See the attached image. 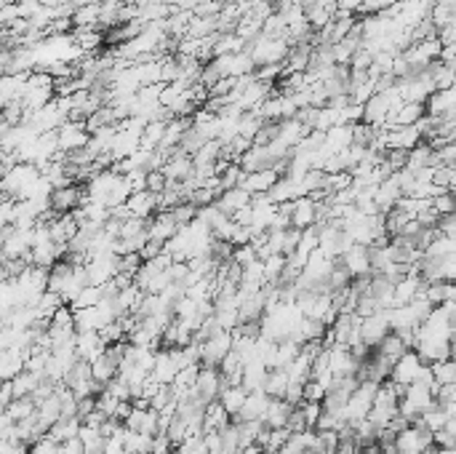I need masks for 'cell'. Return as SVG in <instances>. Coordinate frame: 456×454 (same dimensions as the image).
<instances>
[{
	"label": "cell",
	"mask_w": 456,
	"mask_h": 454,
	"mask_svg": "<svg viewBox=\"0 0 456 454\" xmlns=\"http://www.w3.org/2000/svg\"><path fill=\"white\" fill-rule=\"evenodd\" d=\"M400 195H403V190H400V179H398V171H395V174H389L387 179H382L373 187V206H376L379 214H385L398 203Z\"/></svg>",
	"instance_id": "9"
},
{
	"label": "cell",
	"mask_w": 456,
	"mask_h": 454,
	"mask_svg": "<svg viewBox=\"0 0 456 454\" xmlns=\"http://www.w3.org/2000/svg\"><path fill=\"white\" fill-rule=\"evenodd\" d=\"M286 428L291 433H302V430H307V422H304V414L299 406L291 409V414H288V419H286Z\"/></svg>",
	"instance_id": "43"
},
{
	"label": "cell",
	"mask_w": 456,
	"mask_h": 454,
	"mask_svg": "<svg viewBox=\"0 0 456 454\" xmlns=\"http://www.w3.org/2000/svg\"><path fill=\"white\" fill-rule=\"evenodd\" d=\"M14 401V390H11V380H0V409H6Z\"/></svg>",
	"instance_id": "50"
},
{
	"label": "cell",
	"mask_w": 456,
	"mask_h": 454,
	"mask_svg": "<svg viewBox=\"0 0 456 454\" xmlns=\"http://www.w3.org/2000/svg\"><path fill=\"white\" fill-rule=\"evenodd\" d=\"M246 387L243 385H224L219 390V398L217 401L221 403V409L230 414V417H237V412L243 409V401H246Z\"/></svg>",
	"instance_id": "22"
},
{
	"label": "cell",
	"mask_w": 456,
	"mask_h": 454,
	"mask_svg": "<svg viewBox=\"0 0 456 454\" xmlns=\"http://www.w3.org/2000/svg\"><path fill=\"white\" fill-rule=\"evenodd\" d=\"M435 454H456L454 449H438V446H435Z\"/></svg>",
	"instance_id": "55"
},
{
	"label": "cell",
	"mask_w": 456,
	"mask_h": 454,
	"mask_svg": "<svg viewBox=\"0 0 456 454\" xmlns=\"http://www.w3.org/2000/svg\"><path fill=\"white\" fill-rule=\"evenodd\" d=\"M323 396H326V387L321 382H315V380H307L304 382V393H302V401H323Z\"/></svg>",
	"instance_id": "40"
},
{
	"label": "cell",
	"mask_w": 456,
	"mask_h": 454,
	"mask_svg": "<svg viewBox=\"0 0 456 454\" xmlns=\"http://www.w3.org/2000/svg\"><path fill=\"white\" fill-rule=\"evenodd\" d=\"M99 299H101V286H85V289H81V294L69 302V308L72 310L94 308V305H99Z\"/></svg>",
	"instance_id": "35"
},
{
	"label": "cell",
	"mask_w": 456,
	"mask_h": 454,
	"mask_svg": "<svg viewBox=\"0 0 456 454\" xmlns=\"http://www.w3.org/2000/svg\"><path fill=\"white\" fill-rule=\"evenodd\" d=\"M88 131H85L83 121H65L56 128V144L62 153H75V150H83L88 144Z\"/></svg>",
	"instance_id": "3"
},
{
	"label": "cell",
	"mask_w": 456,
	"mask_h": 454,
	"mask_svg": "<svg viewBox=\"0 0 456 454\" xmlns=\"http://www.w3.org/2000/svg\"><path fill=\"white\" fill-rule=\"evenodd\" d=\"M430 118H451L454 115V88H438L427 99Z\"/></svg>",
	"instance_id": "20"
},
{
	"label": "cell",
	"mask_w": 456,
	"mask_h": 454,
	"mask_svg": "<svg viewBox=\"0 0 456 454\" xmlns=\"http://www.w3.org/2000/svg\"><path fill=\"white\" fill-rule=\"evenodd\" d=\"M35 414V401L27 396V398H14V401L6 406V417L11 422H19V419H27Z\"/></svg>",
	"instance_id": "31"
},
{
	"label": "cell",
	"mask_w": 456,
	"mask_h": 454,
	"mask_svg": "<svg viewBox=\"0 0 456 454\" xmlns=\"http://www.w3.org/2000/svg\"><path fill=\"white\" fill-rule=\"evenodd\" d=\"M422 358L416 355V350H405L403 355L392 364L389 369V380L398 385H411L416 380V374H419V369H422Z\"/></svg>",
	"instance_id": "7"
},
{
	"label": "cell",
	"mask_w": 456,
	"mask_h": 454,
	"mask_svg": "<svg viewBox=\"0 0 456 454\" xmlns=\"http://www.w3.org/2000/svg\"><path fill=\"white\" fill-rule=\"evenodd\" d=\"M14 225V201H0V230Z\"/></svg>",
	"instance_id": "48"
},
{
	"label": "cell",
	"mask_w": 456,
	"mask_h": 454,
	"mask_svg": "<svg viewBox=\"0 0 456 454\" xmlns=\"http://www.w3.org/2000/svg\"><path fill=\"white\" fill-rule=\"evenodd\" d=\"M104 342H101L99 332H75V355L78 361H96L104 353Z\"/></svg>",
	"instance_id": "11"
},
{
	"label": "cell",
	"mask_w": 456,
	"mask_h": 454,
	"mask_svg": "<svg viewBox=\"0 0 456 454\" xmlns=\"http://www.w3.org/2000/svg\"><path fill=\"white\" fill-rule=\"evenodd\" d=\"M278 179H280V176H278L275 169H262V171H248V174H243L237 187H243V190L251 192V195H262V192L270 190Z\"/></svg>",
	"instance_id": "15"
},
{
	"label": "cell",
	"mask_w": 456,
	"mask_h": 454,
	"mask_svg": "<svg viewBox=\"0 0 456 454\" xmlns=\"http://www.w3.org/2000/svg\"><path fill=\"white\" fill-rule=\"evenodd\" d=\"M160 251H163V244H160V241H152V238H147V244L142 246L136 254H139V260H142V262H147V260H155Z\"/></svg>",
	"instance_id": "44"
},
{
	"label": "cell",
	"mask_w": 456,
	"mask_h": 454,
	"mask_svg": "<svg viewBox=\"0 0 456 454\" xmlns=\"http://www.w3.org/2000/svg\"><path fill=\"white\" fill-rule=\"evenodd\" d=\"M416 355L422 358V364H435V361H446L454 353V339H419L416 342Z\"/></svg>",
	"instance_id": "10"
},
{
	"label": "cell",
	"mask_w": 456,
	"mask_h": 454,
	"mask_svg": "<svg viewBox=\"0 0 456 454\" xmlns=\"http://www.w3.org/2000/svg\"><path fill=\"white\" fill-rule=\"evenodd\" d=\"M446 403H456V382L438 385V390H435V406H446Z\"/></svg>",
	"instance_id": "41"
},
{
	"label": "cell",
	"mask_w": 456,
	"mask_h": 454,
	"mask_svg": "<svg viewBox=\"0 0 456 454\" xmlns=\"http://www.w3.org/2000/svg\"><path fill=\"white\" fill-rule=\"evenodd\" d=\"M78 441L83 444L85 454H94V452H101V446H104V438H101L99 428H88L81 422V433H78Z\"/></svg>",
	"instance_id": "32"
},
{
	"label": "cell",
	"mask_w": 456,
	"mask_h": 454,
	"mask_svg": "<svg viewBox=\"0 0 456 454\" xmlns=\"http://www.w3.org/2000/svg\"><path fill=\"white\" fill-rule=\"evenodd\" d=\"M430 371H432V377H435V382H438V385L456 382V367H454V361H451V358L430 364Z\"/></svg>",
	"instance_id": "34"
},
{
	"label": "cell",
	"mask_w": 456,
	"mask_h": 454,
	"mask_svg": "<svg viewBox=\"0 0 456 454\" xmlns=\"http://www.w3.org/2000/svg\"><path fill=\"white\" fill-rule=\"evenodd\" d=\"M62 454H85V449L78 438H69V441L62 444Z\"/></svg>",
	"instance_id": "52"
},
{
	"label": "cell",
	"mask_w": 456,
	"mask_h": 454,
	"mask_svg": "<svg viewBox=\"0 0 456 454\" xmlns=\"http://www.w3.org/2000/svg\"><path fill=\"white\" fill-rule=\"evenodd\" d=\"M126 206H128V211H131V217L147 222L152 214L158 211V195H155V192H147V190L131 192L128 201H126Z\"/></svg>",
	"instance_id": "16"
},
{
	"label": "cell",
	"mask_w": 456,
	"mask_h": 454,
	"mask_svg": "<svg viewBox=\"0 0 456 454\" xmlns=\"http://www.w3.org/2000/svg\"><path fill=\"white\" fill-rule=\"evenodd\" d=\"M230 422H233V417L221 409L219 401H211V403H205V406H203V433H211V430L221 433Z\"/></svg>",
	"instance_id": "21"
},
{
	"label": "cell",
	"mask_w": 456,
	"mask_h": 454,
	"mask_svg": "<svg viewBox=\"0 0 456 454\" xmlns=\"http://www.w3.org/2000/svg\"><path fill=\"white\" fill-rule=\"evenodd\" d=\"M454 249H456L454 238H448V235H435V238L427 244V249H424L422 254L424 257H446V254H454Z\"/></svg>",
	"instance_id": "33"
},
{
	"label": "cell",
	"mask_w": 456,
	"mask_h": 454,
	"mask_svg": "<svg viewBox=\"0 0 456 454\" xmlns=\"http://www.w3.org/2000/svg\"><path fill=\"white\" fill-rule=\"evenodd\" d=\"M237 454H264V449H262L259 444H248V446H240Z\"/></svg>",
	"instance_id": "53"
},
{
	"label": "cell",
	"mask_w": 456,
	"mask_h": 454,
	"mask_svg": "<svg viewBox=\"0 0 456 454\" xmlns=\"http://www.w3.org/2000/svg\"><path fill=\"white\" fill-rule=\"evenodd\" d=\"M283 270H286V257L283 254H270L267 260H262V278H264V283L278 286Z\"/></svg>",
	"instance_id": "30"
},
{
	"label": "cell",
	"mask_w": 456,
	"mask_h": 454,
	"mask_svg": "<svg viewBox=\"0 0 456 454\" xmlns=\"http://www.w3.org/2000/svg\"><path fill=\"white\" fill-rule=\"evenodd\" d=\"M139 264H142L139 254H123V257H118V273H126V276L134 278V273L139 270Z\"/></svg>",
	"instance_id": "42"
},
{
	"label": "cell",
	"mask_w": 456,
	"mask_h": 454,
	"mask_svg": "<svg viewBox=\"0 0 456 454\" xmlns=\"http://www.w3.org/2000/svg\"><path fill=\"white\" fill-rule=\"evenodd\" d=\"M85 198H88V195H85L83 187H78V185H65V187H53V190H51L49 206H51V211H56V214H69L72 209H78Z\"/></svg>",
	"instance_id": "6"
},
{
	"label": "cell",
	"mask_w": 456,
	"mask_h": 454,
	"mask_svg": "<svg viewBox=\"0 0 456 454\" xmlns=\"http://www.w3.org/2000/svg\"><path fill=\"white\" fill-rule=\"evenodd\" d=\"M94 454H104V452H94Z\"/></svg>",
	"instance_id": "56"
},
{
	"label": "cell",
	"mask_w": 456,
	"mask_h": 454,
	"mask_svg": "<svg viewBox=\"0 0 456 454\" xmlns=\"http://www.w3.org/2000/svg\"><path fill=\"white\" fill-rule=\"evenodd\" d=\"M302 393H304L302 382H291V380H288L286 393H283V401H288L291 406H299V403H302Z\"/></svg>",
	"instance_id": "45"
},
{
	"label": "cell",
	"mask_w": 456,
	"mask_h": 454,
	"mask_svg": "<svg viewBox=\"0 0 456 454\" xmlns=\"http://www.w3.org/2000/svg\"><path fill=\"white\" fill-rule=\"evenodd\" d=\"M176 364H174V358H171V350H155V367H152L150 377L155 382L160 385H171L174 382V377H176Z\"/></svg>",
	"instance_id": "19"
},
{
	"label": "cell",
	"mask_w": 456,
	"mask_h": 454,
	"mask_svg": "<svg viewBox=\"0 0 456 454\" xmlns=\"http://www.w3.org/2000/svg\"><path fill=\"white\" fill-rule=\"evenodd\" d=\"M267 371H270V369L264 367L259 358H251L248 364H243L240 385H243L246 390H262V385H264V377H267Z\"/></svg>",
	"instance_id": "25"
},
{
	"label": "cell",
	"mask_w": 456,
	"mask_h": 454,
	"mask_svg": "<svg viewBox=\"0 0 456 454\" xmlns=\"http://www.w3.org/2000/svg\"><path fill=\"white\" fill-rule=\"evenodd\" d=\"M176 230H179V225H176V219L171 217V211H158L150 222H147V238L166 244Z\"/></svg>",
	"instance_id": "18"
},
{
	"label": "cell",
	"mask_w": 456,
	"mask_h": 454,
	"mask_svg": "<svg viewBox=\"0 0 456 454\" xmlns=\"http://www.w3.org/2000/svg\"><path fill=\"white\" fill-rule=\"evenodd\" d=\"M339 264L350 273V278H360V276H371V257H369V246L353 244L341 257Z\"/></svg>",
	"instance_id": "5"
},
{
	"label": "cell",
	"mask_w": 456,
	"mask_h": 454,
	"mask_svg": "<svg viewBox=\"0 0 456 454\" xmlns=\"http://www.w3.org/2000/svg\"><path fill=\"white\" fill-rule=\"evenodd\" d=\"M291 403L283 401V398H270V403H267V409H264V417H262V425L264 428H270V430H275V428H286V419L288 414H291Z\"/></svg>",
	"instance_id": "23"
},
{
	"label": "cell",
	"mask_w": 456,
	"mask_h": 454,
	"mask_svg": "<svg viewBox=\"0 0 456 454\" xmlns=\"http://www.w3.org/2000/svg\"><path fill=\"white\" fill-rule=\"evenodd\" d=\"M286 385H288L286 369H270V371H267V377H264V385H262V390H264L270 398H283V393H286Z\"/></svg>",
	"instance_id": "28"
},
{
	"label": "cell",
	"mask_w": 456,
	"mask_h": 454,
	"mask_svg": "<svg viewBox=\"0 0 456 454\" xmlns=\"http://www.w3.org/2000/svg\"><path fill=\"white\" fill-rule=\"evenodd\" d=\"M424 297L430 299V305H432V308H438V305H443V302L454 299V283H448V280H435V283H427V286H424Z\"/></svg>",
	"instance_id": "29"
},
{
	"label": "cell",
	"mask_w": 456,
	"mask_h": 454,
	"mask_svg": "<svg viewBox=\"0 0 456 454\" xmlns=\"http://www.w3.org/2000/svg\"><path fill=\"white\" fill-rule=\"evenodd\" d=\"M142 3H152V6H171V3H176V0H142Z\"/></svg>",
	"instance_id": "54"
},
{
	"label": "cell",
	"mask_w": 456,
	"mask_h": 454,
	"mask_svg": "<svg viewBox=\"0 0 456 454\" xmlns=\"http://www.w3.org/2000/svg\"><path fill=\"white\" fill-rule=\"evenodd\" d=\"M40 374H33V371H19L17 377L11 380V390H14V398H27L33 396L35 387L40 385Z\"/></svg>",
	"instance_id": "27"
},
{
	"label": "cell",
	"mask_w": 456,
	"mask_h": 454,
	"mask_svg": "<svg viewBox=\"0 0 456 454\" xmlns=\"http://www.w3.org/2000/svg\"><path fill=\"white\" fill-rule=\"evenodd\" d=\"M387 334H389V323H387V315H385V310L360 318V342H363L369 350L376 348V345H379Z\"/></svg>",
	"instance_id": "4"
},
{
	"label": "cell",
	"mask_w": 456,
	"mask_h": 454,
	"mask_svg": "<svg viewBox=\"0 0 456 454\" xmlns=\"http://www.w3.org/2000/svg\"><path fill=\"white\" fill-rule=\"evenodd\" d=\"M171 449H174V444L169 441L166 433H160V436L152 438V452L150 454H169Z\"/></svg>",
	"instance_id": "49"
},
{
	"label": "cell",
	"mask_w": 456,
	"mask_h": 454,
	"mask_svg": "<svg viewBox=\"0 0 456 454\" xmlns=\"http://www.w3.org/2000/svg\"><path fill=\"white\" fill-rule=\"evenodd\" d=\"M299 409H302L307 428H312V430H315V422H318V417H321L323 406L318 401H302V403H299Z\"/></svg>",
	"instance_id": "38"
},
{
	"label": "cell",
	"mask_w": 456,
	"mask_h": 454,
	"mask_svg": "<svg viewBox=\"0 0 456 454\" xmlns=\"http://www.w3.org/2000/svg\"><path fill=\"white\" fill-rule=\"evenodd\" d=\"M169 401H171L169 385H160V390H158V393H155V396L150 398V409H152V412H160V409H163V406H166Z\"/></svg>",
	"instance_id": "47"
},
{
	"label": "cell",
	"mask_w": 456,
	"mask_h": 454,
	"mask_svg": "<svg viewBox=\"0 0 456 454\" xmlns=\"http://www.w3.org/2000/svg\"><path fill=\"white\" fill-rule=\"evenodd\" d=\"M357 367H360V361L355 358L350 348H344V345L328 348V369H331L334 380H339V377H353V374H357Z\"/></svg>",
	"instance_id": "8"
},
{
	"label": "cell",
	"mask_w": 456,
	"mask_h": 454,
	"mask_svg": "<svg viewBox=\"0 0 456 454\" xmlns=\"http://www.w3.org/2000/svg\"><path fill=\"white\" fill-rule=\"evenodd\" d=\"M94 412V396H88V398H78V409H75V417L83 419L88 417Z\"/></svg>",
	"instance_id": "51"
},
{
	"label": "cell",
	"mask_w": 456,
	"mask_h": 454,
	"mask_svg": "<svg viewBox=\"0 0 456 454\" xmlns=\"http://www.w3.org/2000/svg\"><path fill=\"white\" fill-rule=\"evenodd\" d=\"M78 433H81V419L78 417H59L49 428V436L59 444H65L69 438H78Z\"/></svg>",
	"instance_id": "26"
},
{
	"label": "cell",
	"mask_w": 456,
	"mask_h": 454,
	"mask_svg": "<svg viewBox=\"0 0 456 454\" xmlns=\"http://www.w3.org/2000/svg\"><path fill=\"white\" fill-rule=\"evenodd\" d=\"M318 219V201H312L310 195L291 201V227L304 230V227H312Z\"/></svg>",
	"instance_id": "12"
},
{
	"label": "cell",
	"mask_w": 456,
	"mask_h": 454,
	"mask_svg": "<svg viewBox=\"0 0 456 454\" xmlns=\"http://www.w3.org/2000/svg\"><path fill=\"white\" fill-rule=\"evenodd\" d=\"M430 203H432V209H435L438 217H443V214H454V195H451V190L432 195Z\"/></svg>",
	"instance_id": "37"
},
{
	"label": "cell",
	"mask_w": 456,
	"mask_h": 454,
	"mask_svg": "<svg viewBox=\"0 0 456 454\" xmlns=\"http://www.w3.org/2000/svg\"><path fill=\"white\" fill-rule=\"evenodd\" d=\"M376 387H379V382L363 380V382H357V387L350 393V398L344 401L341 414H344V419H347V425H350V428H353L355 422H360V419L369 417L371 403H373V396H376Z\"/></svg>",
	"instance_id": "1"
},
{
	"label": "cell",
	"mask_w": 456,
	"mask_h": 454,
	"mask_svg": "<svg viewBox=\"0 0 456 454\" xmlns=\"http://www.w3.org/2000/svg\"><path fill=\"white\" fill-rule=\"evenodd\" d=\"M19 371H24V353L17 348L0 350V380H14Z\"/></svg>",
	"instance_id": "24"
},
{
	"label": "cell",
	"mask_w": 456,
	"mask_h": 454,
	"mask_svg": "<svg viewBox=\"0 0 456 454\" xmlns=\"http://www.w3.org/2000/svg\"><path fill=\"white\" fill-rule=\"evenodd\" d=\"M27 454H62V444L46 433V436H40L27 446Z\"/></svg>",
	"instance_id": "36"
},
{
	"label": "cell",
	"mask_w": 456,
	"mask_h": 454,
	"mask_svg": "<svg viewBox=\"0 0 456 454\" xmlns=\"http://www.w3.org/2000/svg\"><path fill=\"white\" fill-rule=\"evenodd\" d=\"M432 444L438 446V449H454V444H456V436L454 433H448V430H435L432 433Z\"/></svg>",
	"instance_id": "46"
},
{
	"label": "cell",
	"mask_w": 456,
	"mask_h": 454,
	"mask_svg": "<svg viewBox=\"0 0 456 454\" xmlns=\"http://www.w3.org/2000/svg\"><path fill=\"white\" fill-rule=\"evenodd\" d=\"M270 403V396L264 390H248L246 393V401L243 409L237 412V417H233V422H246V419H262L264 417V409Z\"/></svg>",
	"instance_id": "14"
},
{
	"label": "cell",
	"mask_w": 456,
	"mask_h": 454,
	"mask_svg": "<svg viewBox=\"0 0 456 454\" xmlns=\"http://www.w3.org/2000/svg\"><path fill=\"white\" fill-rule=\"evenodd\" d=\"M233 350V332L217 329L208 339L201 342V367H219V361Z\"/></svg>",
	"instance_id": "2"
},
{
	"label": "cell",
	"mask_w": 456,
	"mask_h": 454,
	"mask_svg": "<svg viewBox=\"0 0 456 454\" xmlns=\"http://www.w3.org/2000/svg\"><path fill=\"white\" fill-rule=\"evenodd\" d=\"M233 262L240 264V267H246V264L256 262V251H253V246L251 244L235 246V249H233Z\"/></svg>",
	"instance_id": "39"
},
{
	"label": "cell",
	"mask_w": 456,
	"mask_h": 454,
	"mask_svg": "<svg viewBox=\"0 0 456 454\" xmlns=\"http://www.w3.org/2000/svg\"><path fill=\"white\" fill-rule=\"evenodd\" d=\"M160 171H163V176L169 179V182H185V179H189V174H192V158L185 155L182 150H174L169 158H166V163L160 166Z\"/></svg>",
	"instance_id": "13"
},
{
	"label": "cell",
	"mask_w": 456,
	"mask_h": 454,
	"mask_svg": "<svg viewBox=\"0 0 456 454\" xmlns=\"http://www.w3.org/2000/svg\"><path fill=\"white\" fill-rule=\"evenodd\" d=\"M214 203H217V209H219L221 214L233 217V214H237V211L246 209V206L251 203V192H246L243 187H230V190H221V195Z\"/></svg>",
	"instance_id": "17"
}]
</instances>
